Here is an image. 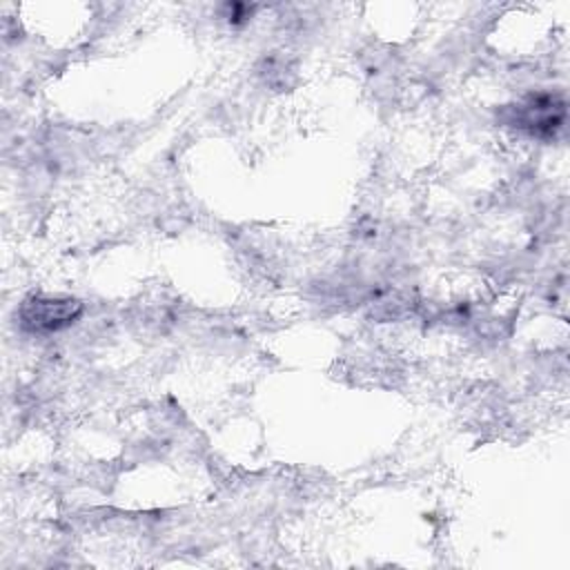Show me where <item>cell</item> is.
<instances>
[{
	"label": "cell",
	"instance_id": "6da1fadb",
	"mask_svg": "<svg viewBox=\"0 0 570 570\" xmlns=\"http://www.w3.org/2000/svg\"><path fill=\"white\" fill-rule=\"evenodd\" d=\"M82 312L73 298H40L33 296L20 307V323L29 332H56L71 325Z\"/></svg>",
	"mask_w": 570,
	"mask_h": 570
},
{
	"label": "cell",
	"instance_id": "7a4b0ae2",
	"mask_svg": "<svg viewBox=\"0 0 570 570\" xmlns=\"http://www.w3.org/2000/svg\"><path fill=\"white\" fill-rule=\"evenodd\" d=\"M512 111H514L512 122H517L519 129H525L532 136L546 138V136H554V131L561 127L566 105L557 96L539 94L514 105Z\"/></svg>",
	"mask_w": 570,
	"mask_h": 570
}]
</instances>
